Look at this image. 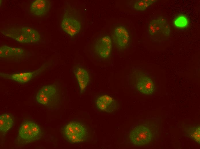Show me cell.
I'll return each mask as SVG.
<instances>
[{
	"mask_svg": "<svg viewBox=\"0 0 200 149\" xmlns=\"http://www.w3.org/2000/svg\"><path fill=\"white\" fill-rule=\"evenodd\" d=\"M147 31L151 39L156 42L165 41L170 36V26L166 20L162 17L151 19L148 24Z\"/></svg>",
	"mask_w": 200,
	"mask_h": 149,
	"instance_id": "3",
	"label": "cell"
},
{
	"mask_svg": "<svg viewBox=\"0 0 200 149\" xmlns=\"http://www.w3.org/2000/svg\"><path fill=\"white\" fill-rule=\"evenodd\" d=\"M111 37L105 35L98 38L95 42L94 50L96 54L100 58L105 59L110 56L112 48Z\"/></svg>",
	"mask_w": 200,
	"mask_h": 149,
	"instance_id": "8",
	"label": "cell"
},
{
	"mask_svg": "<svg viewBox=\"0 0 200 149\" xmlns=\"http://www.w3.org/2000/svg\"><path fill=\"white\" fill-rule=\"evenodd\" d=\"M1 33L4 36L20 43H31L29 37L24 30L23 26L7 27L4 28Z\"/></svg>",
	"mask_w": 200,
	"mask_h": 149,
	"instance_id": "9",
	"label": "cell"
},
{
	"mask_svg": "<svg viewBox=\"0 0 200 149\" xmlns=\"http://www.w3.org/2000/svg\"><path fill=\"white\" fill-rule=\"evenodd\" d=\"M129 137L134 145L142 146L149 143L153 138V135L150 129L143 125H139L130 132Z\"/></svg>",
	"mask_w": 200,
	"mask_h": 149,
	"instance_id": "5",
	"label": "cell"
},
{
	"mask_svg": "<svg viewBox=\"0 0 200 149\" xmlns=\"http://www.w3.org/2000/svg\"><path fill=\"white\" fill-rule=\"evenodd\" d=\"M136 79V86L140 92L145 95H151L153 93L155 86L151 77L145 73L140 72Z\"/></svg>",
	"mask_w": 200,
	"mask_h": 149,
	"instance_id": "12",
	"label": "cell"
},
{
	"mask_svg": "<svg viewBox=\"0 0 200 149\" xmlns=\"http://www.w3.org/2000/svg\"><path fill=\"white\" fill-rule=\"evenodd\" d=\"M156 1L155 0H135L133 4V7L136 10L144 11Z\"/></svg>",
	"mask_w": 200,
	"mask_h": 149,
	"instance_id": "19",
	"label": "cell"
},
{
	"mask_svg": "<svg viewBox=\"0 0 200 149\" xmlns=\"http://www.w3.org/2000/svg\"><path fill=\"white\" fill-rule=\"evenodd\" d=\"M65 139L72 144L79 143L86 141L89 136L87 128L82 123L75 121L69 122L62 129Z\"/></svg>",
	"mask_w": 200,
	"mask_h": 149,
	"instance_id": "2",
	"label": "cell"
},
{
	"mask_svg": "<svg viewBox=\"0 0 200 149\" xmlns=\"http://www.w3.org/2000/svg\"><path fill=\"white\" fill-rule=\"evenodd\" d=\"M188 23L187 18L184 16H180L175 20L174 24L176 27L180 28H184L186 26Z\"/></svg>",
	"mask_w": 200,
	"mask_h": 149,
	"instance_id": "20",
	"label": "cell"
},
{
	"mask_svg": "<svg viewBox=\"0 0 200 149\" xmlns=\"http://www.w3.org/2000/svg\"><path fill=\"white\" fill-rule=\"evenodd\" d=\"M186 136L200 144V125L193 126L185 129Z\"/></svg>",
	"mask_w": 200,
	"mask_h": 149,
	"instance_id": "17",
	"label": "cell"
},
{
	"mask_svg": "<svg viewBox=\"0 0 200 149\" xmlns=\"http://www.w3.org/2000/svg\"><path fill=\"white\" fill-rule=\"evenodd\" d=\"M51 6V3L49 0H35L30 5V12L33 15L41 16L47 13Z\"/></svg>",
	"mask_w": 200,
	"mask_h": 149,
	"instance_id": "15",
	"label": "cell"
},
{
	"mask_svg": "<svg viewBox=\"0 0 200 149\" xmlns=\"http://www.w3.org/2000/svg\"><path fill=\"white\" fill-rule=\"evenodd\" d=\"M111 36L113 45L119 50H124L130 44L129 34L124 26L120 25L116 27L111 33Z\"/></svg>",
	"mask_w": 200,
	"mask_h": 149,
	"instance_id": "7",
	"label": "cell"
},
{
	"mask_svg": "<svg viewBox=\"0 0 200 149\" xmlns=\"http://www.w3.org/2000/svg\"><path fill=\"white\" fill-rule=\"evenodd\" d=\"M23 27L24 30L28 35L31 43H35L40 40L41 35L37 30L27 26H23Z\"/></svg>",
	"mask_w": 200,
	"mask_h": 149,
	"instance_id": "18",
	"label": "cell"
},
{
	"mask_svg": "<svg viewBox=\"0 0 200 149\" xmlns=\"http://www.w3.org/2000/svg\"><path fill=\"white\" fill-rule=\"evenodd\" d=\"M72 71L78 81L80 93H82L85 90L90 81L89 73L82 66L78 64L73 66Z\"/></svg>",
	"mask_w": 200,
	"mask_h": 149,
	"instance_id": "14",
	"label": "cell"
},
{
	"mask_svg": "<svg viewBox=\"0 0 200 149\" xmlns=\"http://www.w3.org/2000/svg\"><path fill=\"white\" fill-rule=\"evenodd\" d=\"M43 134L40 126L30 120H25L19 129L18 139L21 143L26 144L40 140Z\"/></svg>",
	"mask_w": 200,
	"mask_h": 149,
	"instance_id": "4",
	"label": "cell"
},
{
	"mask_svg": "<svg viewBox=\"0 0 200 149\" xmlns=\"http://www.w3.org/2000/svg\"><path fill=\"white\" fill-rule=\"evenodd\" d=\"M95 104L98 110L108 113L115 111L119 107V105L116 100L107 95L99 96L96 99Z\"/></svg>",
	"mask_w": 200,
	"mask_h": 149,
	"instance_id": "11",
	"label": "cell"
},
{
	"mask_svg": "<svg viewBox=\"0 0 200 149\" xmlns=\"http://www.w3.org/2000/svg\"><path fill=\"white\" fill-rule=\"evenodd\" d=\"M74 13L65 9L61 24L62 30L71 37L77 35L81 29V22Z\"/></svg>",
	"mask_w": 200,
	"mask_h": 149,
	"instance_id": "6",
	"label": "cell"
},
{
	"mask_svg": "<svg viewBox=\"0 0 200 149\" xmlns=\"http://www.w3.org/2000/svg\"><path fill=\"white\" fill-rule=\"evenodd\" d=\"M27 55L26 51L21 47H11L4 45L0 47L1 58L12 59L18 61L25 58Z\"/></svg>",
	"mask_w": 200,
	"mask_h": 149,
	"instance_id": "13",
	"label": "cell"
},
{
	"mask_svg": "<svg viewBox=\"0 0 200 149\" xmlns=\"http://www.w3.org/2000/svg\"><path fill=\"white\" fill-rule=\"evenodd\" d=\"M36 99L39 103L50 109L57 108L62 101L58 84L54 83L43 86L37 92Z\"/></svg>",
	"mask_w": 200,
	"mask_h": 149,
	"instance_id": "1",
	"label": "cell"
},
{
	"mask_svg": "<svg viewBox=\"0 0 200 149\" xmlns=\"http://www.w3.org/2000/svg\"><path fill=\"white\" fill-rule=\"evenodd\" d=\"M14 120L12 117L7 114H3L0 116V130L5 134L12 127Z\"/></svg>",
	"mask_w": 200,
	"mask_h": 149,
	"instance_id": "16",
	"label": "cell"
},
{
	"mask_svg": "<svg viewBox=\"0 0 200 149\" xmlns=\"http://www.w3.org/2000/svg\"><path fill=\"white\" fill-rule=\"evenodd\" d=\"M44 66H42L38 69L31 71L9 74L0 73V78L9 79L21 83H27L35 77L41 74L44 70Z\"/></svg>",
	"mask_w": 200,
	"mask_h": 149,
	"instance_id": "10",
	"label": "cell"
}]
</instances>
